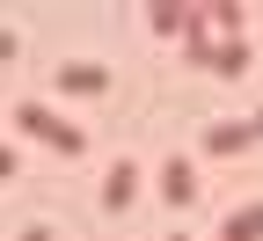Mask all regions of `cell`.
Listing matches in <instances>:
<instances>
[{
    "label": "cell",
    "mask_w": 263,
    "mask_h": 241,
    "mask_svg": "<svg viewBox=\"0 0 263 241\" xmlns=\"http://www.w3.org/2000/svg\"><path fill=\"white\" fill-rule=\"evenodd\" d=\"M15 124H22V132H37V139H51V146H66V154H81V146H88L73 124H59V117L44 110V102H15Z\"/></svg>",
    "instance_id": "obj_1"
},
{
    "label": "cell",
    "mask_w": 263,
    "mask_h": 241,
    "mask_svg": "<svg viewBox=\"0 0 263 241\" xmlns=\"http://www.w3.org/2000/svg\"><path fill=\"white\" fill-rule=\"evenodd\" d=\"M59 88H66V95H103V88H110V66L66 59V66H59Z\"/></svg>",
    "instance_id": "obj_2"
},
{
    "label": "cell",
    "mask_w": 263,
    "mask_h": 241,
    "mask_svg": "<svg viewBox=\"0 0 263 241\" xmlns=\"http://www.w3.org/2000/svg\"><path fill=\"white\" fill-rule=\"evenodd\" d=\"M249 146V124H219V132H205V154H241Z\"/></svg>",
    "instance_id": "obj_3"
},
{
    "label": "cell",
    "mask_w": 263,
    "mask_h": 241,
    "mask_svg": "<svg viewBox=\"0 0 263 241\" xmlns=\"http://www.w3.org/2000/svg\"><path fill=\"white\" fill-rule=\"evenodd\" d=\"M256 234H263V205H241L234 227H227V241H256Z\"/></svg>",
    "instance_id": "obj_4"
},
{
    "label": "cell",
    "mask_w": 263,
    "mask_h": 241,
    "mask_svg": "<svg viewBox=\"0 0 263 241\" xmlns=\"http://www.w3.org/2000/svg\"><path fill=\"white\" fill-rule=\"evenodd\" d=\"M161 190H168V197H176V205H183V197H190V168H183V154H168V176H161Z\"/></svg>",
    "instance_id": "obj_5"
},
{
    "label": "cell",
    "mask_w": 263,
    "mask_h": 241,
    "mask_svg": "<svg viewBox=\"0 0 263 241\" xmlns=\"http://www.w3.org/2000/svg\"><path fill=\"white\" fill-rule=\"evenodd\" d=\"M124 197H132V161H117V168H110V205H124Z\"/></svg>",
    "instance_id": "obj_6"
},
{
    "label": "cell",
    "mask_w": 263,
    "mask_h": 241,
    "mask_svg": "<svg viewBox=\"0 0 263 241\" xmlns=\"http://www.w3.org/2000/svg\"><path fill=\"white\" fill-rule=\"evenodd\" d=\"M8 176H15V154H8V146H0V183H8Z\"/></svg>",
    "instance_id": "obj_7"
},
{
    "label": "cell",
    "mask_w": 263,
    "mask_h": 241,
    "mask_svg": "<svg viewBox=\"0 0 263 241\" xmlns=\"http://www.w3.org/2000/svg\"><path fill=\"white\" fill-rule=\"evenodd\" d=\"M8 51H15V37H8V29H0V59H8Z\"/></svg>",
    "instance_id": "obj_8"
},
{
    "label": "cell",
    "mask_w": 263,
    "mask_h": 241,
    "mask_svg": "<svg viewBox=\"0 0 263 241\" xmlns=\"http://www.w3.org/2000/svg\"><path fill=\"white\" fill-rule=\"evenodd\" d=\"M22 241H51V234H44V227H37V234H22Z\"/></svg>",
    "instance_id": "obj_9"
}]
</instances>
